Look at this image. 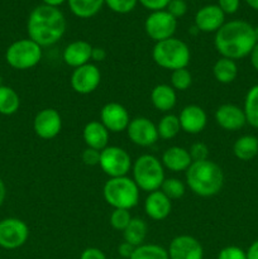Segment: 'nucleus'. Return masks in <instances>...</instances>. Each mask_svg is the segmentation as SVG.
I'll return each instance as SVG.
<instances>
[{
  "label": "nucleus",
  "mask_w": 258,
  "mask_h": 259,
  "mask_svg": "<svg viewBox=\"0 0 258 259\" xmlns=\"http://www.w3.org/2000/svg\"><path fill=\"white\" fill-rule=\"evenodd\" d=\"M215 121L224 131L235 132L245 125L244 110L234 104H223L215 111Z\"/></svg>",
  "instance_id": "obj_17"
},
{
  "label": "nucleus",
  "mask_w": 258,
  "mask_h": 259,
  "mask_svg": "<svg viewBox=\"0 0 258 259\" xmlns=\"http://www.w3.org/2000/svg\"><path fill=\"white\" fill-rule=\"evenodd\" d=\"M163 167L172 172H182L186 171L192 163V159L190 157L189 149L184 147L174 146L167 148L162 154L161 159Z\"/></svg>",
  "instance_id": "obj_21"
},
{
  "label": "nucleus",
  "mask_w": 258,
  "mask_h": 259,
  "mask_svg": "<svg viewBox=\"0 0 258 259\" xmlns=\"http://www.w3.org/2000/svg\"><path fill=\"white\" fill-rule=\"evenodd\" d=\"M82 138L89 148L103 151L108 147L109 131L101 124V121H89L82 131Z\"/></svg>",
  "instance_id": "obj_22"
},
{
  "label": "nucleus",
  "mask_w": 258,
  "mask_h": 259,
  "mask_svg": "<svg viewBox=\"0 0 258 259\" xmlns=\"http://www.w3.org/2000/svg\"><path fill=\"white\" fill-rule=\"evenodd\" d=\"M100 152L101 151H98V149L86 147V148L83 149L82 154H81V159H82L83 164L90 167L98 166V164L100 163Z\"/></svg>",
  "instance_id": "obj_39"
},
{
  "label": "nucleus",
  "mask_w": 258,
  "mask_h": 259,
  "mask_svg": "<svg viewBox=\"0 0 258 259\" xmlns=\"http://www.w3.org/2000/svg\"><path fill=\"white\" fill-rule=\"evenodd\" d=\"M80 259H108V258H106L105 253H104L101 249L90 247L82 250V253H81L80 255Z\"/></svg>",
  "instance_id": "obj_42"
},
{
  "label": "nucleus",
  "mask_w": 258,
  "mask_h": 259,
  "mask_svg": "<svg viewBox=\"0 0 258 259\" xmlns=\"http://www.w3.org/2000/svg\"><path fill=\"white\" fill-rule=\"evenodd\" d=\"M152 58L159 67L175 71L187 67L191 53L189 46L184 40L172 37L161 42H156L152 50Z\"/></svg>",
  "instance_id": "obj_4"
},
{
  "label": "nucleus",
  "mask_w": 258,
  "mask_h": 259,
  "mask_svg": "<svg viewBox=\"0 0 258 259\" xmlns=\"http://www.w3.org/2000/svg\"><path fill=\"white\" fill-rule=\"evenodd\" d=\"M171 199H168L161 190L149 192L148 196L146 197V201H144V211H146L147 217L151 218L152 220H156V222L164 220L171 214Z\"/></svg>",
  "instance_id": "obj_19"
},
{
  "label": "nucleus",
  "mask_w": 258,
  "mask_h": 259,
  "mask_svg": "<svg viewBox=\"0 0 258 259\" xmlns=\"http://www.w3.org/2000/svg\"><path fill=\"white\" fill-rule=\"evenodd\" d=\"M169 259H202L204 249L196 238L191 235H179L174 238L167 249Z\"/></svg>",
  "instance_id": "obj_15"
},
{
  "label": "nucleus",
  "mask_w": 258,
  "mask_h": 259,
  "mask_svg": "<svg viewBox=\"0 0 258 259\" xmlns=\"http://www.w3.org/2000/svg\"><path fill=\"white\" fill-rule=\"evenodd\" d=\"M225 23V14L217 4L205 5L195 14L194 25L204 33H217Z\"/></svg>",
  "instance_id": "obj_16"
},
{
  "label": "nucleus",
  "mask_w": 258,
  "mask_h": 259,
  "mask_svg": "<svg viewBox=\"0 0 258 259\" xmlns=\"http://www.w3.org/2000/svg\"><path fill=\"white\" fill-rule=\"evenodd\" d=\"M0 85H2V83H0Z\"/></svg>",
  "instance_id": "obj_51"
},
{
  "label": "nucleus",
  "mask_w": 258,
  "mask_h": 259,
  "mask_svg": "<svg viewBox=\"0 0 258 259\" xmlns=\"http://www.w3.org/2000/svg\"><path fill=\"white\" fill-rule=\"evenodd\" d=\"M147 232H148V225L141 218H132L128 227L123 230L124 242L139 247L144 244V240L147 238Z\"/></svg>",
  "instance_id": "obj_24"
},
{
  "label": "nucleus",
  "mask_w": 258,
  "mask_h": 259,
  "mask_svg": "<svg viewBox=\"0 0 258 259\" xmlns=\"http://www.w3.org/2000/svg\"><path fill=\"white\" fill-rule=\"evenodd\" d=\"M255 43L254 27L239 19L224 23L214 37L215 50L220 56L234 61L249 55Z\"/></svg>",
  "instance_id": "obj_2"
},
{
  "label": "nucleus",
  "mask_w": 258,
  "mask_h": 259,
  "mask_svg": "<svg viewBox=\"0 0 258 259\" xmlns=\"http://www.w3.org/2000/svg\"><path fill=\"white\" fill-rule=\"evenodd\" d=\"M93 46L82 39L73 40L63 50L62 60L67 66L77 68L91 61Z\"/></svg>",
  "instance_id": "obj_20"
},
{
  "label": "nucleus",
  "mask_w": 258,
  "mask_h": 259,
  "mask_svg": "<svg viewBox=\"0 0 258 259\" xmlns=\"http://www.w3.org/2000/svg\"><path fill=\"white\" fill-rule=\"evenodd\" d=\"M245 254H247V259H258V240H255L249 245Z\"/></svg>",
  "instance_id": "obj_45"
},
{
  "label": "nucleus",
  "mask_w": 258,
  "mask_h": 259,
  "mask_svg": "<svg viewBox=\"0 0 258 259\" xmlns=\"http://www.w3.org/2000/svg\"><path fill=\"white\" fill-rule=\"evenodd\" d=\"M129 259H169L168 252L158 244H142L134 249Z\"/></svg>",
  "instance_id": "obj_31"
},
{
  "label": "nucleus",
  "mask_w": 258,
  "mask_h": 259,
  "mask_svg": "<svg viewBox=\"0 0 258 259\" xmlns=\"http://www.w3.org/2000/svg\"><path fill=\"white\" fill-rule=\"evenodd\" d=\"M126 134L132 143L139 147H151L158 141L157 125L148 118L137 116L132 119L126 128Z\"/></svg>",
  "instance_id": "obj_12"
},
{
  "label": "nucleus",
  "mask_w": 258,
  "mask_h": 259,
  "mask_svg": "<svg viewBox=\"0 0 258 259\" xmlns=\"http://www.w3.org/2000/svg\"><path fill=\"white\" fill-rule=\"evenodd\" d=\"M29 237V228L18 218L0 220V247L3 249H18L25 244Z\"/></svg>",
  "instance_id": "obj_10"
},
{
  "label": "nucleus",
  "mask_w": 258,
  "mask_h": 259,
  "mask_svg": "<svg viewBox=\"0 0 258 259\" xmlns=\"http://www.w3.org/2000/svg\"><path fill=\"white\" fill-rule=\"evenodd\" d=\"M254 37H255V42L258 43V25L254 27Z\"/></svg>",
  "instance_id": "obj_50"
},
{
  "label": "nucleus",
  "mask_w": 258,
  "mask_h": 259,
  "mask_svg": "<svg viewBox=\"0 0 258 259\" xmlns=\"http://www.w3.org/2000/svg\"><path fill=\"white\" fill-rule=\"evenodd\" d=\"M151 101L152 105L157 110L162 111V113H167V111L172 110L175 108V105H176V90L171 85L159 83V85L154 86L153 90H152Z\"/></svg>",
  "instance_id": "obj_23"
},
{
  "label": "nucleus",
  "mask_w": 258,
  "mask_h": 259,
  "mask_svg": "<svg viewBox=\"0 0 258 259\" xmlns=\"http://www.w3.org/2000/svg\"><path fill=\"white\" fill-rule=\"evenodd\" d=\"M99 166L110 179L126 176L132 168V158L125 149L116 146H108L100 152Z\"/></svg>",
  "instance_id": "obj_8"
},
{
  "label": "nucleus",
  "mask_w": 258,
  "mask_h": 259,
  "mask_svg": "<svg viewBox=\"0 0 258 259\" xmlns=\"http://www.w3.org/2000/svg\"><path fill=\"white\" fill-rule=\"evenodd\" d=\"M171 0H138L139 4L151 12H158V10H164Z\"/></svg>",
  "instance_id": "obj_40"
},
{
  "label": "nucleus",
  "mask_w": 258,
  "mask_h": 259,
  "mask_svg": "<svg viewBox=\"0 0 258 259\" xmlns=\"http://www.w3.org/2000/svg\"><path fill=\"white\" fill-rule=\"evenodd\" d=\"M66 18L58 8L40 4L30 12L27 20V32L29 39L40 47L56 45L65 35Z\"/></svg>",
  "instance_id": "obj_1"
},
{
  "label": "nucleus",
  "mask_w": 258,
  "mask_h": 259,
  "mask_svg": "<svg viewBox=\"0 0 258 259\" xmlns=\"http://www.w3.org/2000/svg\"><path fill=\"white\" fill-rule=\"evenodd\" d=\"M132 220V215L129 212V210L125 209H114L113 212L110 214V225L115 230H119V232H123L128 224Z\"/></svg>",
  "instance_id": "obj_34"
},
{
  "label": "nucleus",
  "mask_w": 258,
  "mask_h": 259,
  "mask_svg": "<svg viewBox=\"0 0 258 259\" xmlns=\"http://www.w3.org/2000/svg\"><path fill=\"white\" fill-rule=\"evenodd\" d=\"M176 29L177 19L172 17L166 9L152 12L144 22V30L147 35L154 42L172 38Z\"/></svg>",
  "instance_id": "obj_9"
},
{
  "label": "nucleus",
  "mask_w": 258,
  "mask_h": 259,
  "mask_svg": "<svg viewBox=\"0 0 258 259\" xmlns=\"http://www.w3.org/2000/svg\"><path fill=\"white\" fill-rule=\"evenodd\" d=\"M159 190H161L168 199L177 200L181 199V197L184 196L185 192H186V186H185V184L181 180L171 177V179H164L163 184H162L161 189Z\"/></svg>",
  "instance_id": "obj_32"
},
{
  "label": "nucleus",
  "mask_w": 258,
  "mask_h": 259,
  "mask_svg": "<svg viewBox=\"0 0 258 259\" xmlns=\"http://www.w3.org/2000/svg\"><path fill=\"white\" fill-rule=\"evenodd\" d=\"M70 82L75 93L89 95L94 93L100 85L101 72L95 63L89 62L73 70Z\"/></svg>",
  "instance_id": "obj_11"
},
{
  "label": "nucleus",
  "mask_w": 258,
  "mask_h": 259,
  "mask_svg": "<svg viewBox=\"0 0 258 259\" xmlns=\"http://www.w3.org/2000/svg\"><path fill=\"white\" fill-rule=\"evenodd\" d=\"M250 56V63H252L253 68L255 71H258V43H255V46L253 47L252 52L249 53Z\"/></svg>",
  "instance_id": "obj_46"
},
{
  "label": "nucleus",
  "mask_w": 258,
  "mask_h": 259,
  "mask_svg": "<svg viewBox=\"0 0 258 259\" xmlns=\"http://www.w3.org/2000/svg\"><path fill=\"white\" fill-rule=\"evenodd\" d=\"M233 153L240 161H250L258 154V138L254 136H242L235 141Z\"/></svg>",
  "instance_id": "obj_27"
},
{
  "label": "nucleus",
  "mask_w": 258,
  "mask_h": 259,
  "mask_svg": "<svg viewBox=\"0 0 258 259\" xmlns=\"http://www.w3.org/2000/svg\"><path fill=\"white\" fill-rule=\"evenodd\" d=\"M66 0H42L43 4L46 5H50V7H56L58 8L60 5H62Z\"/></svg>",
  "instance_id": "obj_48"
},
{
  "label": "nucleus",
  "mask_w": 258,
  "mask_h": 259,
  "mask_svg": "<svg viewBox=\"0 0 258 259\" xmlns=\"http://www.w3.org/2000/svg\"><path fill=\"white\" fill-rule=\"evenodd\" d=\"M62 129V118L56 109L46 108L38 111L33 120V131L39 138L53 139Z\"/></svg>",
  "instance_id": "obj_13"
},
{
  "label": "nucleus",
  "mask_w": 258,
  "mask_h": 259,
  "mask_svg": "<svg viewBox=\"0 0 258 259\" xmlns=\"http://www.w3.org/2000/svg\"><path fill=\"white\" fill-rule=\"evenodd\" d=\"M103 196L114 209L131 210L139 201V187L131 177H114L104 185Z\"/></svg>",
  "instance_id": "obj_5"
},
{
  "label": "nucleus",
  "mask_w": 258,
  "mask_h": 259,
  "mask_svg": "<svg viewBox=\"0 0 258 259\" xmlns=\"http://www.w3.org/2000/svg\"><path fill=\"white\" fill-rule=\"evenodd\" d=\"M245 3H247L252 9L258 10V0H245Z\"/></svg>",
  "instance_id": "obj_49"
},
{
  "label": "nucleus",
  "mask_w": 258,
  "mask_h": 259,
  "mask_svg": "<svg viewBox=\"0 0 258 259\" xmlns=\"http://www.w3.org/2000/svg\"><path fill=\"white\" fill-rule=\"evenodd\" d=\"M5 197H7V186L4 181L0 179V205H3V202L5 201Z\"/></svg>",
  "instance_id": "obj_47"
},
{
  "label": "nucleus",
  "mask_w": 258,
  "mask_h": 259,
  "mask_svg": "<svg viewBox=\"0 0 258 259\" xmlns=\"http://www.w3.org/2000/svg\"><path fill=\"white\" fill-rule=\"evenodd\" d=\"M137 247H134V245L129 244V243L126 242H123L121 244H119L118 247V253L119 255H120L121 258L124 259H129L132 257V254H133L134 249H136Z\"/></svg>",
  "instance_id": "obj_43"
},
{
  "label": "nucleus",
  "mask_w": 258,
  "mask_h": 259,
  "mask_svg": "<svg viewBox=\"0 0 258 259\" xmlns=\"http://www.w3.org/2000/svg\"><path fill=\"white\" fill-rule=\"evenodd\" d=\"M106 58V51L101 47H93L91 52V61L94 62H103Z\"/></svg>",
  "instance_id": "obj_44"
},
{
  "label": "nucleus",
  "mask_w": 258,
  "mask_h": 259,
  "mask_svg": "<svg viewBox=\"0 0 258 259\" xmlns=\"http://www.w3.org/2000/svg\"><path fill=\"white\" fill-rule=\"evenodd\" d=\"M245 120L253 128L258 129V83L248 90L244 100Z\"/></svg>",
  "instance_id": "obj_29"
},
{
  "label": "nucleus",
  "mask_w": 258,
  "mask_h": 259,
  "mask_svg": "<svg viewBox=\"0 0 258 259\" xmlns=\"http://www.w3.org/2000/svg\"><path fill=\"white\" fill-rule=\"evenodd\" d=\"M217 5L223 10L224 14H234L239 9L240 0H218Z\"/></svg>",
  "instance_id": "obj_41"
},
{
  "label": "nucleus",
  "mask_w": 258,
  "mask_h": 259,
  "mask_svg": "<svg viewBox=\"0 0 258 259\" xmlns=\"http://www.w3.org/2000/svg\"><path fill=\"white\" fill-rule=\"evenodd\" d=\"M138 4V0H105V5L116 14H128Z\"/></svg>",
  "instance_id": "obj_35"
},
{
  "label": "nucleus",
  "mask_w": 258,
  "mask_h": 259,
  "mask_svg": "<svg viewBox=\"0 0 258 259\" xmlns=\"http://www.w3.org/2000/svg\"><path fill=\"white\" fill-rule=\"evenodd\" d=\"M212 75L220 83H230L237 78L238 66L234 60L220 57L212 66Z\"/></svg>",
  "instance_id": "obj_26"
},
{
  "label": "nucleus",
  "mask_w": 258,
  "mask_h": 259,
  "mask_svg": "<svg viewBox=\"0 0 258 259\" xmlns=\"http://www.w3.org/2000/svg\"><path fill=\"white\" fill-rule=\"evenodd\" d=\"M71 13L81 19H89L101 10L105 0H67Z\"/></svg>",
  "instance_id": "obj_25"
},
{
  "label": "nucleus",
  "mask_w": 258,
  "mask_h": 259,
  "mask_svg": "<svg viewBox=\"0 0 258 259\" xmlns=\"http://www.w3.org/2000/svg\"><path fill=\"white\" fill-rule=\"evenodd\" d=\"M189 153L192 162H200L209 159V148L202 142H196V143L192 144L189 149Z\"/></svg>",
  "instance_id": "obj_36"
},
{
  "label": "nucleus",
  "mask_w": 258,
  "mask_h": 259,
  "mask_svg": "<svg viewBox=\"0 0 258 259\" xmlns=\"http://www.w3.org/2000/svg\"><path fill=\"white\" fill-rule=\"evenodd\" d=\"M100 120L101 124L108 129L109 133L110 132L111 133H120V132L126 131L132 119L125 106L111 101L101 108Z\"/></svg>",
  "instance_id": "obj_14"
},
{
  "label": "nucleus",
  "mask_w": 258,
  "mask_h": 259,
  "mask_svg": "<svg viewBox=\"0 0 258 259\" xmlns=\"http://www.w3.org/2000/svg\"><path fill=\"white\" fill-rule=\"evenodd\" d=\"M167 12L174 18L179 19L182 18L187 13V3L186 0H171L166 8Z\"/></svg>",
  "instance_id": "obj_38"
},
{
  "label": "nucleus",
  "mask_w": 258,
  "mask_h": 259,
  "mask_svg": "<svg viewBox=\"0 0 258 259\" xmlns=\"http://www.w3.org/2000/svg\"><path fill=\"white\" fill-rule=\"evenodd\" d=\"M192 75L187 68L172 71L171 73V86L176 91H185L191 86Z\"/></svg>",
  "instance_id": "obj_33"
},
{
  "label": "nucleus",
  "mask_w": 258,
  "mask_h": 259,
  "mask_svg": "<svg viewBox=\"0 0 258 259\" xmlns=\"http://www.w3.org/2000/svg\"><path fill=\"white\" fill-rule=\"evenodd\" d=\"M186 185L197 196L211 197L219 194L224 185V172L215 162H192L186 169Z\"/></svg>",
  "instance_id": "obj_3"
},
{
  "label": "nucleus",
  "mask_w": 258,
  "mask_h": 259,
  "mask_svg": "<svg viewBox=\"0 0 258 259\" xmlns=\"http://www.w3.org/2000/svg\"><path fill=\"white\" fill-rule=\"evenodd\" d=\"M20 98L17 91L7 85H0V114L13 115L19 110Z\"/></svg>",
  "instance_id": "obj_28"
},
{
  "label": "nucleus",
  "mask_w": 258,
  "mask_h": 259,
  "mask_svg": "<svg viewBox=\"0 0 258 259\" xmlns=\"http://www.w3.org/2000/svg\"><path fill=\"white\" fill-rule=\"evenodd\" d=\"M42 60V47L29 38L13 42L5 52V61L15 70H29Z\"/></svg>",
  "instance_id": "obj_7"
},
{
  "label": "nucleus",
  "mask_w": 258,
  "mask_h": 259,
  "mask_svg": "<svg viewBox=\"0 0 258 259\" xmlns=\"http://www.w3.org/2000/svg\"><path fill=\"white\" fill-rule=\"evenodd\" d=\"M218 259H247V254L244 250L235 245L223 248L218 254Z\"/></svg>",
  "instance_id": "obj_37"
},
{
  "label": "nucleus",
  "mask_w": 258,
  "mask_h": 259,
  "mask_svg": "<svg viewBox=\"0 0 258 259\" xmlns=\"http://www.w3.org/2000/svg\"><path fill=\"white\" fill-rule=\"evenodd\" d=\"M180 124L181 131L187 134H199L205 129L207 124V115L204 109L199 105L185 106L180 113Z\"/></svg>",
  "instance_id": "obj_18"
},
{
  "label": "nucleus",
  "mask_w": 258,
  "mask_h": 259,
  "mask_svg": "<svg viewBox=\"0 0 258 259\" xmlns=\"http://www.w3.org/2000/svg\"><path fill=\"white\" fill-rule=\"evenodd\" d=\"M181 131V124L177 115L174 114H166L162 116L161 120L157 124V132H158L159 138L168 141V139L175 138Z\"/></svg>",
  "instance_id": "obj_30"
},
{
  "label": "nucleus",
  "mask_w": 258,
  "mask_h": 259,
  "mask_svg": "<svg viewBox=\"0 0 258 259\" xmlns=\"http://www.w3.org/2000/svg\"><path fill=\"white\" fill-rule=\"evenodd\" d=\"M133 180L139 190L153 192L161 189L164 181V167L153 154H142L132 166Z\"/></svg>",
  "instance_id": "obj_6"
}]
</instances>
